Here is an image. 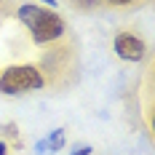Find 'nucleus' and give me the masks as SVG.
Segmentation results:
<instances>
[{
    "label": "nucleus",
    "instance_id": "7",
    "mask_svg": "<svg viewBox=\"0 0 155 155\" xmlns=\"http://www.w3.org/2000/svg\"><path fill=\"white\" fill-rule=\"evenodd\" d=\"M48 147H51V150H62V147H64V128H56V131L51 134Z\"/></svg>",
    "mask_w": 155,
    "mask_h": 155
},
{
    "label": "nucleus",
    "instance_id": "5",
    "mask_svg": "<svg viewBox=\"0 0 155 155\" xmlns=\"http://www.w3.org/2000/svg\"><path fill=\"white\" fill-rule=\"evenodd\" d=\"M40 14H43V8L35 5V3H19V8H16V19H19L24 27H30Z\"/></svg>",
    "mask_w": 155,
    "mask_h": 155
},
{
    "label": "nucleus",
    "instance_id": "1",
    "mask_svg": "<svg viewBox=\"0 0 155 155\" xmlns=\"http://www.w3.org/2000/svg\"><path fill=\"white\" fill-rule=\"evenodd\" d=\"M48 51L40 56V62L35 64L40 70V75L46 80V88L64 91L75 83L78 78V51L75 43L70 38H62L56 43H48Z\"/></svg>",
    "mask_w": 155,
    "mask_h": 155
},
{
    "label": "nucleus",
    "instance_id": "9",
    "mask_svg": "<svg viewBox=\"0 0 155 155\" xmlns=\"http://www.w3.org/2000/svg\"><path fill=\"white\" fill-rule=\"evenodd\" d=\"M0 155H11V147H8L5 142H0Z\"/></svg>",
    "mask_w": 155,
    "mask_h": 155
},
{
    "label": "nucleus",
    "instance_id": "11",
    "mask_svg": "<svg viewBox=\"0 0 155 155\" xmlns=\"http://www.w3.org/2000/svg\"><path fill=\"white\" fill-rule=\"evenodd\" d=\"M43 3H46V5H56V0H43Z\"/></svg>",
    "mask_w": 155,
    "mask_h": 155
},
{
    "label": "nucleus",
    "instance_id": "8",
    "mask_svg": "<svg viewBox=\"0 0 155 155\" xmlns=\"http://www.w3.org/2000/svg\"><path fill=\"white\" fill-rule=\"evenodd\" d=\"M75 8H83V11H91V8H99L102 0H70Z\"/></svg>",
    "mask_w": 155,
    "mask_h": 155
},
{
    "label": "nucleus",
    "instance_id": "3",
    "mask_svg": "<svg viewBox=\"0 0 155 155\" xmlns=\"http://www.w3.org/2000/svg\"><path fill=\"white\" fill-rule=\"evenodd\" d=\"M30 35L38 46H48V43H56V40H62L67 35V24H64V19L56 11H46L43 8V14L30 24Z\"/></svg>",
    "mask_w": 155,
    "mask_h": 155
},
{
    "label": "nucleus",
    "instance_id": "6",
    "mask_svg": "<svg viewBox=\"0 0 155 155\" xmlns=\"http://www.w3.org/2000/svg\"><path fill=\"white\" fill-rule=\"evenodd\" d=\"M104 3L112 5V8H139V5L150 3V0H104Z\"/></svg>",
    "mask_w": 155,
    "mask_h": 155
},
{
    "label": "nucleus",
    "instance_id": "4",
    "mask_svg": "<svg viewBox=\"0 0 155 155\" xmlns=\"http://www.w3.org/2000/svg\"><path fill=\"white\" fill-rule=\"evenodd\" d=\"M112 51L123 62H142L147 56V40L139 32H118L112 38Z\"/></svg>",
    "mask_w": 155,
    "mask_h": 155
},
{
    "label": "nucleus",
    "instance_id": "10",
    "mask_svg": "<svg viewBox=\"0 0 155 155\" xmlns=\"http://www.w3.org/2000/svg\"><path fill=\"white\" fill-rule=\"evenodd\" d=\"M72 155H91V147H80V150H75Z\"/></svg>",
    "mask_w": 155,
    "mask_h": 155
},
{
    "label": "nucleus",
    "instance_id": "2",
    "mask_svg": "<svg viewBox=\"0 0 155 155\" xmlns=\"http://www.w3.org/2000/svg\"><path fill=\"white\" fill-rule=\"evenodd\" d=\"M43 88H46V80L35 64H11L0 72V94L19 96V94H32Z\"/></svg>",
    "mask_w": 155,
    "mask_h": 155
},
{
    "label": "nucleus",
    "instance_id": "12",
    "mask_svg": "<svg viewBox=\"0 0 155 155\" xmlns=\"http://www.w3.org/2000/svg\"><path fill=\"white\" fill-rule=\"evenodd\" d=\"M0 3H3V0H0Z\"/></svg>",
    "mask_w": 155,
    "mask_h": 155
}]
</instances>
